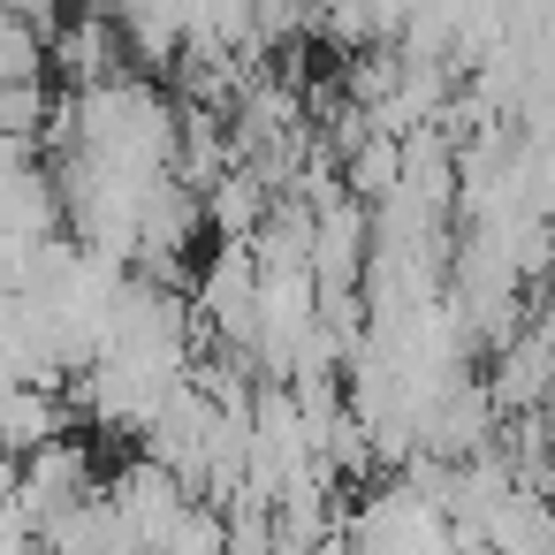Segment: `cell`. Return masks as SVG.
Instances as JSON below:
<instances>
[{
  "mask_svg": "<svg viewBox=\"0 0 555 555\" xmlns=\"http://www.w3.org/2000/svg\"><path fill=\"white\" fill-rule=\"evenodd\" d=\"M214 221H221V229H251V221H259V183H251V176H229L221 198H214Z\"/></svg>",
  "mask_w": 555,
  "mask_h": 555,
  "instance_id": "1",
  "label": "cell"
}]
</instances>
